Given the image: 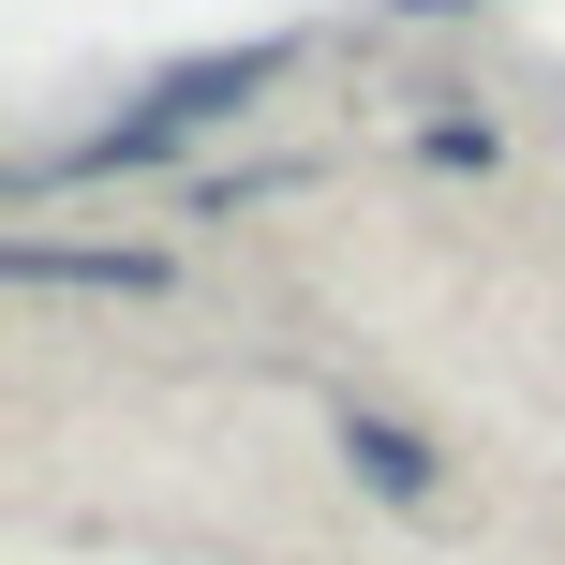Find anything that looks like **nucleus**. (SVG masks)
<instances>
[{"label":"nucleus","mask_w":565,"mask_h":565,"mask_svg":"<svg viewBox=\"0 0 565 565\" xmlns=\"http://www.w3.org/2000/svg\"><path fill=\"white\" fill-rule=\"evenodd\" d=\"M268 75H282V45H238V60H179V75L149 89V105H119V119H89L75 149H45V164H30V194H60V179H119V164H164L179 135H209L224 105H254Z\"/></svg>","instance_id":"f257e3e1"},{"label":"nucleus","mask_w":565,"mask_h":565,"mask_svg":"<svg viewBox=\"0 0 565 565\" xmlns=\"http://www.w3.org/2000/svg\"><path fill=\"white\" fill-rule=\"evenodd\" d=\"M342 461H358V477L387 491V507H431V491H447V461H431L402 417H342Z\"/></svg>","instance_id":"f03ea898"},{"label":"nucleus","mask_w":565,"mask_h":565,"mask_svg":"<svg viewBox=\"0 0 565 565\" xmlns=\"http://www.w3.org/2000/svg\"><path fill=\"white\" fill-rule=\"evenodd\" d=\"M0 268L15 282H105V298H149V282H164V254H75V238H15Z\"/></svg>","instance_id":"7ed1b4c3"},{"label":"nucleus","mask_w":565,"mask_h":565,"mask_svg":"<svg viewBox=\"0 0 565 565\" xmlns=\"http://www.w3.org/2000/svg\"><path fill=\"white\" fill-rule=\"evenodd\" d=\"M402 15H447V0H402Z\"/></svg>","instance_id":"20e7f679"}]
</instances>
